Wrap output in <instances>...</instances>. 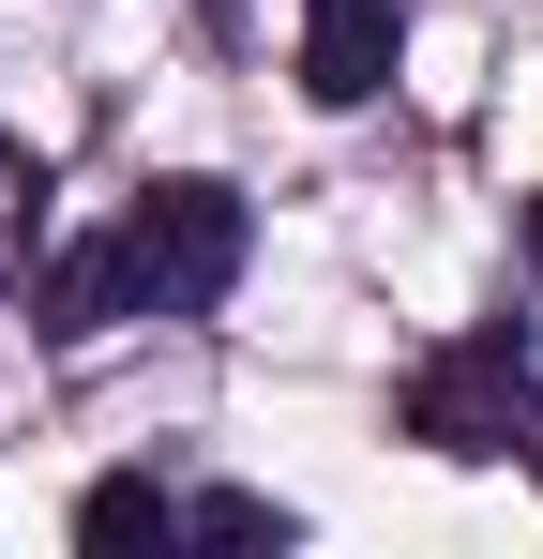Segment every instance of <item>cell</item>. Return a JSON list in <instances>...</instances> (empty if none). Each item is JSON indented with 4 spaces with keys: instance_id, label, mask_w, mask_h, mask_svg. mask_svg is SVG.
Masks as SVG:
<instances>
[{
    "instance_id": "52a82bcc",
    "label": "cell",
    "mask_w": 543,
    "mask_h": 559,
    "mask_svg": "<svg viewBox=\"0 0 543 559\" xmlns=\"http://www.w3.org/2000/svg\"><path fill=\"white\" fill-rule=\"evenodd\" d=\"M498 333H514V364L543 378V258H529V318H498Z\"/></svg>"
},
{
    "instance_id": "7a4b0ae2",
    "label": "cell",
    "mask_w": 543,
    "mask_h": 559,
    "mask_svg": "<svg viewBox=\"0 0 543 559\" xmlns=\"http://www.w3.org/2000/svg\"><path fill=\"white\" fill-rule=\"evenodd\" d=\"M408 439H423V454H468V468H498V454L543 468V378L514 364V333H452V348H423V378H408Z\"/></svg>"
},
{
    "instance_id": "8992f818",
    "label": "cell",
    "mask_w": 543,
    "mask_h": 559,
    "mask_svg": "<svg viewBox=\"0 0 543 559\" xmlns=\"http://www.w3.org/2000/svg\"><path fill=\"white\" fill-rule=\"evenodd\" d=\"M31 197H46V182H31V152L0 136V287H15V258H31Z\"/></svg>"
},
{
    "instance_id": "5b68a950",
    "label": "cell",
    "mask_w": 543,
    "mask_h": 559,
    "mask_svg": "<svg viewBox=\"0 0 543 559\" xmlns=\"http://www.w3.org/2000/svg\"><path fill=\"white\" fill-rule=\"evenodd\" d=\"M181 530H212V545H287V514L242 499V484H227V499H181Z\"/></svg>"
},
{
    "instance_id": "6da1fadb",
    "label": "cell",
    "mask_w": 543,
    "mask_h": 559,
    "mask_svg": "<svg viewBox=\"0 0 543 559\" xmlns=\"http://www.w3.org/2000/svg\"><path fill=\"white\" fill-rule=\"evenodd\" d=\"M242 287V197L227 182H152L106 242L46 258V333H121V318H196Z\"/></svg>"
},
{
    "instance_id": "ba28073f",
    "label": "cell",
    "mask_w": 543,
    "mask_h": 559,
    "mask_svg": "<svg viewBox=\"0 0 543 559\" xmlns=\"http://www.w3.org/2000/svg\"><path fill=\"white\" fill-rule=\"evenodd\" d=\"M529 258H543V197H529Z\"/></svg>"
},
{
    "instance_id": "3957f363",
    "label": "cell",
    "mask_w": 543,
    "mask_h": 559,
    "mask_svg": "<svg viewBox=\"0 0 543 559\" xmlns=\"http://www.w3.org/2000/svg\"><path fill=\"white\" fill-rule=\"evenodd\" d=\"M393 46H408V0H317V15H302V92L317 106L393 92Z\"/></svg>"
},
{
    "instance_id": "277c9868",
    "label": "cell",
    "mask_w": 543,
    "mask_h": 559,
    "mask_svg": "<svg viewBox=\"0 0 543 559\" xmlns=\"http://www.w3.org/2000/svg\"><path fill=\"white\" fill-rule=\"evenodd\" d=\"M76 545H106V559L121 545H181V499L152 484V468H106V484L76 499Z\"/></svg>"
}]
</instances>
